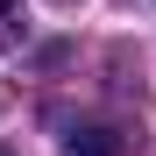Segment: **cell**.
<instances>
[{
  "label": "cell",
  "mask_w": 156,
  "mask_h": 156,
  "mask_svg": "<svg viewBox=\"0 0 156 156\" xmlns=\"http://www.w3.org/2000/svg\"><path fill=\"white\" fill-rule=\"evenodd\" d=\"M64 7H71V0H64Z\"/></svg>",
  "instance_id": "cell-4"
},
{
  "label": "cell",
  "mask_w": 156,
  "mask_h": 156,
  "mask_svg": "<svg viewBox=\"0 0 156 156\" xmlns=\"http://www.w3.org/2000/svg\"><path fill=\"white\" fill-rule=\"evenodd\" d=\"M29 36V14H21V0H0V50H21Z\"/></svg>",
  "instance_id": "cell-2"
},
{
  "label": "cell",
  "mask_w": 156,
  "mask_h": 156,
  "mask_svg": "<svg viewBox=\"0 0 156 156\" xmlns=\"http://www.w3.org/2000/svg\"><path fill=\"white\" fill-rule=\"evenodd\" d=\"M0 156H14V149H0Z\"/></svg>",
  "instance_id": "cell-3"
},
{
  "label": "cell",
  "mask_w": 156,
  "mask_h": 156,
  "mask_svg": "<svg viewBox=\"0 0 156 156\" xmlns=\"http://www.w3.org/2000/svg\"><path fill=\"white\" fill-rule=\"evenodd\" d=\"M128 142L114 135V128H71L64 135V156H121Z\"/></svg>",
  "instance_id": "cell-1"
}]
</instances>
